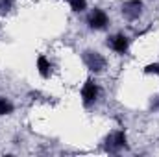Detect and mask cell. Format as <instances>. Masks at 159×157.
I'll return each mask as SVG.
<instances>
[{
	"label": "cell",
	"instance_id": "obj_3",
	"mask_svg": "<svg viewBox=\"0 0 159 157\" xmlns=\"http://www.w3.org/2000/svg\"><path fill=\"white\" fill-rule=\"evenodd\" d=\"M98 94H100L98 85L94 83V79L89 78L85 83H83V87H81V100H83V104H85V105L94 104L96 98H98Z\"/></svg>",
	"mask_w": 159,
	"mask_h": 157
},
{
	"label": "cell",
	"instance_id": "obj_11",
	"mask_svg": "<svg viewBox=\"0 0 159 157\" xmlns=\"http://www.w3.org/2000/svg\"><path fill=\"white\" fill-rule=\"evenodd\" d=\"M144 72L146 74H157L159 76V63H150L144 67Z\"/></svg>",
	"mask_w": 159,
	"mask_h": 157
},
{
	"label": "cell",
	"instance_id": "obj_7",
	"mask_svg": "<svg viewBox=\"0 0 159 157\" xmlns=\"http://www.w3.org/2000/svg\"><path fill=\"white\" fill-rule=\"evenodd\" d=\"M37 70H39V74L43 76V78H48L50 72H52V63H50L43 54L37 57Z\"/></svg>",
	"mask_w": 159,
	"mask_h": 157
},
{
	"label": "cell",
	"instance_id": "obj_2",
	"mask_svg": "<svg viewBox=\"0 0 159 157\" xmlns=\"http://www.w3.org/2000/svg\"><path fill=\"white\" fill-rule=\"evenodd\" d=\"M107 24H109V17L106 15V11H102V9H93L91 13H89V17H87V26L91 28V30H106L107 28Z\"/></svg>",
	"mask_w": 159,
	"mask_h": 157
},
{
	"label": "cell",
	"instance_id": "obj_8",
	"mask_svg": "<svg viewBox=\"0 0 159 157\" xmlns=\"http://www.w3.org/2000/svg\"><path fill=\"white\" fill-rule=\"evenodd\" d=\"M9 113H13V104L7 98L0 96V117L2 115H9Z\"/></svg>",
	"mask_w": 159,
	"mask_h": 157
},
{
	"label": "cell",
	"instance_id": "obj_4",
	"mask_svg": "<svg viewBox=\"0 0 159 157\" xmlns=\"http://www.w3.org/2000/svg\"><path fill=\"white\" fill-rule=\"evenodd\" d=\"M143 13V2L141 0H128L122 4V15L128 20H137Z\"/></svg>",
	"mask_w": 159,
	"mask_h": 157
},
{
	"label": "cell",
	"instance_id": "obj_1",
	"mask_svg": "<svg viewBox=\"0 0 159 157\" xmlns=\"http://www.w3.org/2000/svg\"><path fill=\"white\" fill-rule=\"evenodd\" d=\"M83 61H85L87 69L93 70L94 74H98V72H102V70L106 69V57H104L102 54H98V52L87 50V52L83 54Z\"/></svg>",
	"mask_w": 159,
	"mask_h": 157
},
{
	"label": "cell",
	"instance_id": "obj_6",
	"mask_svg": "<svg viewBox=\"0 0 159 157\" xmlns=\"http://www.w3.org/2000/svg\"><path fill=\"white\" fill-rule=\"evenodd\" d=\"M107 46H111V50H115L117 54H126L128 52V46H129V39L126 35H122V34H117V35L109 37Z\"/></svg>",
	"mask_w": 159,
	"mask_h": 157
},
{
	"label": "cell",
	"instance_id": "obj_5",
	"mask_svg": "<svg viewBox=\"0 0 159 157\" xmlns=\"http://www.w3.org/2000/svg\"><path fill=\"white\" fill-rule=\"evenodd\" d=\"M106 142H107L106 146H107L109 152H119L120 148H128V139H126V133H124V131H115V133H111Z\"/></svg>",
	"mask_w": 159,
	"mask_h": 157
},
{
	"label": "cell",
	"instance_id": "obj_12",
	"mask_svg": "<svg viewBox=\"0 0 159 157\" xmlns=\"http://www.w3.org/2000/svg\"><path fill=\"white\" fill-rule=\"evenodd\" d=\"M157 107H159V102H157Z\"/></svg>",
	"mask_w": 159,
	"mask_h": 157
},
{
	"label": "cell",
	"instance_id": "obj_10",
	"mask_svg": "<svg viewBox=\"0 0 159 157\" xmlns=\"http://www.w3.org/2000/svg\"><path fill=\"white\" fill-rule=\"evenodd\" d=\"M11 7H13V0H0V15L9 13Z\"/></svg>",
	"mask_w": 159,
	"mask_h": 157
},
{
	"label": "cell",
	"instance_id": "obj_9",
	"mask_svg": "<svg viewBox=\"0 0 159 157\" xmlns=\"http://www.w3.org/2000/svg\"><path fill=\"white\" fill-rule=\"evenodd\" d=\"M69 4H70V9L74 11V13H81V11H85V7H87V0H67Z\"/></svg>",
	"mask_w": 159,
	"mask_h": 157
}]
</instances>
